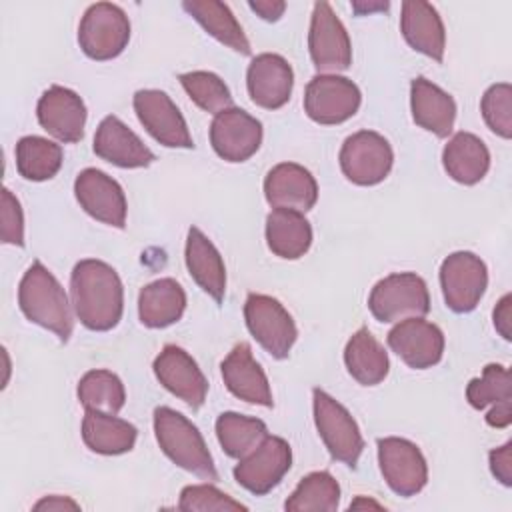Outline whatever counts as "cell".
Listing matches in <instances>:
<instances>
[{
  "mask_svg": "<svg viewBox=\"0 0 512 512\" xmlns=\"http://www.w3.org/2000/svg\"><path fill=\"white\" fill-rule=\"evenodd\" d=\"M386 342L390 350L414 370L432 368L442 360L444 354L442 330L422 316L396 322V326L388 332Z\"/></svg>",
  "mask_w": 512,
  "mask_h": 512,
  "instance_id": "cell-18",
  "label": "cell"
},
{
  "mask_svg": "<svg viewBox=\"0 0 512 512\" xmlns=\"http://www.w3.org/2000/svg\"><path fill=\"white\" fill-rule=\"evenodd\" d=\"M210 144L222 160L246 162L262 144V124L242 108H226L210 124Z\"/></svg>",
  "mask_w": 512,
  "mask_h": 512,
  "instance_id": "cell-15",
  "label": "cell"
},
{
  "mask_svg": "<svg viewBox=\"0 0 512 512\" xmlns=\"http://www.w3.org/2000/svg\"><path fill=\"white\" fill-rule=\"evenodd\" d=\"M130 42V20L126 12L110 2L88 6L78 26V44L92 60H112Z\"/></svg>",
  "mask_w": 512,
  "mask_h": 512,
  "instance_id": "cell-6",
  "label": "cell"
},
{
  "mask_svg": "<svg viewBox=\"0 0 512 512\" xmlns=\"http://www.w3.org/2000/svg\"><path fill=\"white\" fill-rule=\"evenodd\" d=\"M442 166L452 180L472 186L488 174L490 152L476 134L456 132L442 150Z\"/></svg>",
  "mask_w": 512,
  "mask_h": 512,
  "instance_id": "cell-27",
  "label": "cell"
},
{
  "mask_svg": "<svg viewBox=\"0 0 512 512\" xmlns=\"http://www.w3.org/2000/svg\"><path fill=\"white\" fill-rule=\"evenodd\" d=\"M18 306L30 322L54 332L60 342L70 340L74 318L68 296L56 276L40 260H34L20 280Z\"/></svg>",
  "mask_w": 512,
  "mask_h": 512,
  "instance_id": "cell-2",
  "label": "cell"
},
{
  "mask_svg": "<svg viewBox=\"0 0 512 512\" xmlns=\"http://www.w3.org/2000/svg\"><path fill=\"white\" fill-rule=\"evenodd\" d=\"M182 8L224 46L232 48L242 56H248L252 52L240 22L226 4L218 0H186L182 2Z\"/></svg>",
  "mask_w": 512,
  "mask_h": 512,
  "instance_id": "cell-32",
  "label": "cell"
},
{
  "mask_svg": "<svg viewBox=\"0 0 512 512\" xmlns=\"http://www.w3.org/2000/svg\"><path fill=\"white\" fill-rule=\"evenodd\" d=\"M76 394L86 410H100L108 414H118L126 402L124 384L110 370L86 372L78 382Z\"/></svg>",
  "mask_w": 512,
  "mask_h": 512,
  "instance_id": "cell-36",
  "label": "cell"
},
{
  "mask_svg": "<svg viewBox=\"0 0 512 512\" xmlns=\"http://www.w3.org/2000/svg\"><path fill=\"white\" fill-rule=\"evenodd\" d=\"M136 436V426L116 414L86 410L82 418V440L96 454L116 456L130 452L136 444Z\"/></svg>",
  "mask_w": 512,
  "mask_h": 512,
  "instance_id": "cell-28",
  "label": "cell"
},
{
  "mask_svg": "<svg viewBox=\"0 0 512 512\" xmlns=\"http://www.w3.org/2000/svg\"><path fill=\"white\" fill-rule=\"evenodd\" d=\"M154 436L160 450L180 468L204 478L218 480L214 460L200 430L180 412L158 406L154 410Z\"/></svg>",
  "mask_w": 512,
  "mask_h": 512,
  "instance_id": "cell-3",
  "label": "cell"
},
{
  "mask_svg": "<svg viewBox=\"0 0 512 512\" xmlns=\"http://www.w3.org/2000/svg\"><path fill=\"white\" fill-rule=\"evenodd\" d=\"M134 112L146 132L166 148H194L188 124L162 90H138L132 98Z\"/></svg>",
  "mask_w": 512,
  "mask_h": 512,
  "instance_id": "cell-14",
  "label": "cell"
},
{
  "mask_svg": "<svg viewBox=\"0 0 512 512\" xmlns=\"http://www.w3.org/2000/svg\"><path fill=\"white\" fill-rule=\"evenodd\" d=\"M314 422L330 456L350 468H356L364 450V438L352 414L320 388L312 390Z\"/></svg>",
  "mask_w": 512,
  "mask_h": 512,
  "instance_id": "cell-5",
  "label": "cell"
},
{
  "mask_svg": "<svg viewBox=\"0 0 512 512\" xmlns=\"http://www.w3.org/2000/svg\"><path fill=\"white\" fill-rule=\"evenodd\" d=\"M362 102L358 86L338 74L314 76L304 92V110L316 124L332 126L352 118Z\"/></svg>",
  "mask_w": 512,
  "mask_h": 512,
  "instance_id": "cell-11",
  "label": "cell"
},
{
  "mask_svg": "<svg viewBox=\"0 0 512 512\" xmlns=\"http://www.w3.org/2000/svg\"><path fill=\"white\" fill-rule=\"evenodd\" d=\"M410 110L420 128L438 138L450 136L456 120V102L448 92L424 76L414 78L410 84Z\"/></svg>",
  "mask_w": 512,
  "mask_h": 512,
  "instance_id": "cell-25",
  "label": "cell"
},
{
  "mask_svg": "<svg viewBox=\"0 0 512 512\" xmlns=\"http://www.w3.org/2000/svg\"><path fill=\"white\" fill-rule=\"evenodd\" d=\"M268 428L260 418L238 412H222L216 420V438L230 458L248 456L264 438Z\"/></svg>",
  "mask_w": 512,
  "mask_h": 512,
  "instance_id": "cell-34",
  "label": "cell"
},
{
  "mask_svg": "<svg viewBox=\"0 0 512 512\" xmlns=\"http://www.w3.org/2000/svg\"><path fill=\"white\" fill-rule=\"evenodd\" d=\"M244 320L250 334L272 358H288L298 330L288 310L272 296L248 294L244 302Z\"/></svg>",
  "mask_w": 512,
  "mask_h": 512,
  "instance_id": "cell-7",
  "label": "cell"
},
{
  "mask_svg": "<svg viewBox=\"0 0 512 512\" xmlns=\"http://www.w3.org/2000/svg\"><path fill=\"white\" fill-rule=\"evenodd\" d=\"M292 466V448L280 436H266L234 466V480L256 496L276 488Z\"/></svg>",
  "mask_w": 512,
  "mask_h": 512,
  "instance_id": "cell-12",
  "label": "cell"
},
{
  "mask_svg": "<svg viewBox=\"0 0 512 512\" xmlns=\"http://www.w3.org/2000/svg\"><path fill=\"white\" fill-rule=\"evenodd\" d=\"M466 400L472 408L484 410L488 406L510 400V372L502 364H486L480 378H472L466 386Z\"/></svg>",
  "mask_w": 512,
  "mask_h": 512,
  "instance_id": "cell-38",
  "label": "cell"
},
{
  "mask_svg": "<svg viewBox=\"0 0 512 512\" xmlns=\"http://www.w3.org/2000/svg\"><path fill=\"white\" fill-rule=\"evenodd\" d=\"M400 30L404 40L416 52L442 62L446 48V30L438 10L422 0L402 2Z\"/></svg>",
  "mask_w": 512,
  "mask_h": 512,
  "instance_id": "cell-24",
  "label": "cell"
},
{
  "mask_svg": "<svg viewBox=\"0 0 512 512\" xmlns=\"http://www.w3.org/2000/svg\"><path fill=\"white\" fill-rule=\"evenodd\" d=\"M74 196L82 210L114 228L126 226V196L122 186L98 168H84L74 180Z\"/></svg>",
  "mask_w": 512,
  "mask_h": 512,
  "instance_id": "cell-16",
  "label": "cell"
},
{
  "mask_svg": "<svg viewBox=\"0 0 512 512\" xmlns=\"http://www.w3.org/2000/svg\"><path fill=\"white\" fill-rule=\"evenodd\" d=\"M78 510L80 506L66 496H46L34 504V510Z\"/></svg>",
  "mask_w": 512,
  "mask_h": 512,
  "instance_id": "cell-46",
  "label": "cell"
},
{
  "mask_svg": "<svg viewBox=\"0 0 512 512\" xmlns=\"http://www.w3.org/2000/svg\"><path fill=\"white\" fill-rule=\"evenodd\" d=\"M70 296L76 318L94 332L112 330L124 312V286L118 272L94 258L80 260L70 274Z\"/></svg>",
  "mask_w": 512,
  "mask_h": 512,
  "instance_id": "cell-1",
  "label": "cell"
},
{
  "mask_svg": "<svg viewBox=\"0 0 512 512\" xmlns=\"http://www.w3.org/2000/svg\"><path fill=\"white\" fill-rule=\"evenodd\" d=\"M248 6L266 22L280 20V16L286 10V2L282 0H256V2H250Z\"/></svg>",
  "mask_w": 512,
  "mask_h": 512,
  "instance_id": "cell-44",
  "label": "cell"
},
{
  "mask_svg": "<svg viewBox=\"0 0 512 512\" xmlns=\"http://www.w3.org/2000/svg\"><path fill=\"white\" fill-rule=\"evenodd\" d=\"M36 116L40 126L64 144L80 142L86 126V106L82 98L64 86H50L38 100Z\"/></svg>",
  "mask_w": 512,
  "mask_h": 512,
  "instance_id": "cell-19",
  "label": "cell"
},
{
  "mask_svg": "<svg viewBox=\"0 0 512 512\" xmlns=\"http://www.w3.org/2000/svg\"><path fill=\"white\" fill-rule=\"evenodd\" d=\"M266 244L278 258L296 260L312 246V226L302 212L274 208L266 216Z\"/></svg>",
  "mask_w": 512,
  "mask_h": 512,
  "instance_id": "cell-29",
  "label": "cell"
},
{
  "mask_svg": "<svg viewBox=\"0 0 512 512\" xmlns=\"http://www.w3.org/2000/svg\"><path fill=\"white\" fill-rule=\"evenodd\" d=\"M344 364L348 374L362 386L380 384L390 370L388 352L368 328H360L350 336L344 348Z\"/></svg>",
  "mask_w": 512,
  "mask_h": 512,
  "instance_id": "cell-31",
  "label": "cell"
},
{
  "mask_svg": "<svg viewBox=\"0 0 512 512\" xmlns=\"http://www.w3.org/2000/svg\"><path fill=\"white\" fill-rule=\"evenodd\" d=\"M360 506H374V508H380V504H376V502H366V500H356V502H352L350 504V508H360Z\"/></svg>",
  "mask_w": 512,
  "mask_h": 512,
  "instance_id": "cell-47",
  "label": "cell"
},
{
  "mask_svg": "<svg viewBox=\"0 0 512 512\" xmlns=\"http://www.w3.org/2000/svg\"><path fill=\"white\" fill-rule=\"evenodd\" d=\"M16 170L30 182H44L62 168L60 144L42 136H24L16 142Z\"/></svg>",
  "mask_w": 512,
  "mask_h": 512,
  "instance_id": "cell-33",
  "label": "cell"
},
{
  "mask_svg": "<svg viewBox=\"0 0 512 512\" xmlns=\"http://www.w3.org/2000/svg\"><path fill=\"white\" fill-rule=\"evenodd\" d=\"M180 84L198 108L214 116L226 108H232V94L224 80L214 72L194 70L180 74Z\"/></svg>",
  "mask_w": 512,
  "mask_h": 512,
  "instance_id": "cell-37",
  "label": "cell"
},
{
  "mask_svg": "<svg viewBox=\"0 0 512 512\" xmlns=\"http://www.w3.org/2000/svg\"><path fill=\"white\" fill-rule=\"evenodd\" d=\"M178 510H184V512L224 510L226 512V510H248V506L230 498L228 494H224L212 484H190V486H184L180 492Z\"/></svg>",
  "mask_w": 512,
  "mask_h": 512,
  "instance_id": "cell-40",
  "label": "cell"
},
{
  "mask_svg": "<svg viewBox=\"0 0 512 512\" xmlns=\"http://www.w3.org/2000/svg\"><path fill=\"white\" fill-rule=\"evenodd\" d=\"M220 372H222V380H224L226 388L236 398H240L248 404L266 406V408L274 406L270 382H268L264 370L260 368V364L254 360L250 344H246V342L236 344L228 352V356L222 360Z\"/></svg>",
  "mask_w": 512,
  "mask_h": 512,
  "instance_id": "cell-22",
  "label": "cell"
},
{
  "mask_svg": "<svg viewBox=\"0 0 512 512\" xmlns=\"http://www.w3.org/2000/svg\"><path fill=\"white\" fill-rule=\"evenodd\" d=\"M186 308V292L174 278L146 284L138 294V316L148 328H166L178 322Z\"/></svg>",
  "mask_w": 512,
  "mask_h": 512,
  "instance_id": "cell-30",
  "label": "cell"
},
{
  "mask_svg": "<svg viewBox=\"0 0 512 512\" xmlns=\"http://www.w3.org/2000/svg\"><path fill=\"white\" fill-rule=\"evenodd\" d=\"M510 304H512V296L510 294H504L500 298V302L496 304L494 308V328L498 330V334L504 338V340H510L512 338V332H510V324H512V314H510Z\"/></svg>",
  "mask_w": 512,
  "mask_h": 512,
  "instance_id": "cell-43",
  "label": "cell"
},
{
  "mask_svg": "<svg viewBox=\"0 0 512 512\" xmlns=\"http://www.w3.org/2000/svg\"><path fill=\"white\" fill-rule=\"evenodd\" d=\"M486 126L500 138L512 136V86L508 82L492 84L480 102Z\"/></svg>",
  "mask_w": 512,
  "mask_h": 512,
  "instance_id": "cell-39",
  "label": "cell"
},
{
  "mask_svg": "<svg viewBox=\"0 0 512 512\" xmlns=\"http://www.w3.org/2000/svg\"><path fill=\"white\" fill-rule=\"evenodd\" d=\"M186 268L192 280L216 302L226 294V266L212 240L196 226H190L184 248Z\"/></svg>",
  "mask_w": 512,
  "mask_h": 512,
  "instance_id": "cell-26",
  "label": "cell"
},
{
  "mask_svg": "<svg viewBox=\"0 0 512 512\" xmlns=\"http://www.w3.org/2000/svg\"><path fill=\"white\" fill-rule=\"evenodd\" d=\"M0 238L4 244L24 246V214L20 208L18 198L8 190L2 188L0 200Z\"/></svg>",
  "mask_w": 512,
  "mask_h": 512,
  "instance_id": "cell-41",
  "label": "cell"
},
{
  "mask_svg": "<svg viewBox=\"0 0 512 512\" xmlns=\"http://www.w3.org/2000/svg\"><path fill=\"white\" fill-rule=\"evenodd\" d=\"M308 50L320 74L348 70L352 64L350 36L328 2H316L308 32Z\"/></svg>",
  "mask_w": 512,
  "mask_h": 512,
  "instance_id": "cell-10",
  "label": "cell"
},
{
  "mask_svg": "<svg viewBox=\"0 0 512 512\" xmlns=\"http://www.w3.org/2000/svg\"><path fill=\"white\" fill-rule=\"evenodd\" d=\"M440 286L444 302L452 312H472L486 292L488 268L474 252H452L442 260Z\"/></svg>",
  "mask_w": 512,
  "mask_h": 512,
  "instance_id": "cell-9",
  "label": "cell"
},
{
  "mask_svg": "<svg viewBox=\"0 0 512 512\" xmlns=\"http://www.w3.org/2000/svg\"><path fill=\"white\" fill-rule=\"evenodd\" d=\"M340 504V484L336 478L326 472H310L304 476L294 492L284 502V508L288 512H334Z\"/></svg>",
  "mask_w": 512,
  "mask_h": 512,
  "instance_id": "cell-35",
  "label": "cell"
},
{
  "mask_svg": "<svg viewBox=\"0 0 512 512\" xmlns=\"http://www.w3.org/2000/svg\"><path fill=\"white\" fill-rule=\"evenodd\" d=\"M94 154L120 168H146L154 152L118 118L106 116L94 134Z\"/></svg>",
  "mask_w": 512,
  "mask_h": 512,
  "instance_id": "cell-23",
  "label": "cell"
},
{
  "mask_svg": "<svg viewBox=\"0 0 512 512\" xmlns=\"http://www.w3.org/2000/svg\"><path fill=\"white\" fill-rule=\"evenodd\" d=\"M342 174L356 186L380 184L392 170L394 152L390 142L372 130L348 136L340 148Z\"/></svg>",
  "mask_w": 512,
  "mask_h": 512,
  "instance_id": "cell-8",
  "label": "cell"
},
{
  "mask_svg": "<svg viewBox=\"0 0 512 512\" xmlns=\"http://www.w3.org/2000/svg\"><path fill=\"white\" fill-rule=\"evenodd\" d=\"M368 308L378 322H400L430 312L426 282L414 272H396L378 280L368 296Z\"/></svg>",
  "mask_w": 512,
  "mask_h": 512,
  "instance_id": "cell-4",
  "label": "cell"
},
{
  "mask_svg": "<svg viewBox=\"0 0 512 512\" xmlns=\"http://www.w3.org/2000/svg\"><path fill=\"white\" fill-rule=\"evenodd\" d=\"M246 86L250 100L266 110L282 108L292 94L294 72L280 54L264 52L252 58L246 70Z\"/></svg>",
  "mask_w": 512,
  "mask_h": 512,
  "instance_id": "cell-20",
  "label": "cell"
},
{
  "mask_svg": "<svg viewBox=\"0 0 512 512\" xmlns=\"http://www.w3.org/2000/svg\"><path fill=\"white\" fill-rule=\"evenodd\" d=\"M490 470L504 486H512V442L490 450Z\"/></svg>",
  "mask_w": 512,
  "mask_h": 512,
  "instance_id": "cell-42",
  "label": "cell"
},
{
  "mask_svg": "<svg viewBox=\"0 0 512 512\" xmlns=\"http://www.w3.org/2000/svg\"><path fill=\"white\" fill-rule=\"evenodd\" d=\"M486 422L492 428H506L512 422V410H510V400L508 402H500L490 406L488 414H486Z\"/></svg>",
  "mask_w": 512,
  "mask_h": 512,
  "instance_id": "cell-45",
  "label": "cell"
},
{
  "mask_svg": "<svg viewBox=\"0 0 512 512\" xmlns=\"http://www.w3.org/2000/svg\"><path fill=\"white\" fill-rule=\"evenodd\" d=\"M378 464L386 484L398 496L410 498L428 482L426 458L420 448L406 438H378Z\"/></svg>",
  "mask_w": 512,
  "mask_h": 512,
  "instance_id": "cell-13",
  "label": "cell"
},
{
  "mask_svg": "<svg viewBox=\"0 0 512 512\" xmlns=\"http://www.w3.org/2000/svg\"><path fill=\"white\" fill-rule=\"evenodd\" d=\"M264 196L272 208L308 212L318 200V184L304 166L280 162L264 178Z\"/></svg>",
  "mask_w": 512,
  "mask_h": 512,
  "instance_id": "cell-21",
  "label": "cell"
},
{
  "mask_svg": "<svg viewBox=\"0 0 512 512\" xmlns=\"http://www.w3.org/2000/svg\"><path fill=\"white\" fill-rule=\"evenodd\" d=\"M154 374L158 382L192 410H198L208 394V380L196 360L180 346L166 344L154 358Z\"/></svg>",
  "mask_w": 512,
  "mask_h": 512,
  "instance_id": "cell-17",
  "label": "cell"
}]
</instances>
